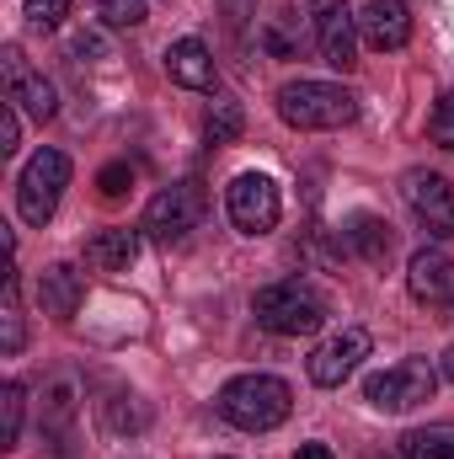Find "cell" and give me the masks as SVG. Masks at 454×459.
<instances>
[{
  "label": "cell",
  "instance_id": "obj_1",
  "mask_svg": "<svg viewBox=\"0 0 454 459\" xmlns=\"http://www.w3.org/2000/svg\"><path fill=\"white\" fill-rule=\"evenodd\" d=\"M220 417L240 433H273L278 422H289L294 411V390L278 374H235L225 390L214 395Z\"/></svg>",
  "mask_w": 454,
  "mask_h": 459
},
{
  "label": "cell",
  "instance_id": "obj_2",
  "mask_svg": "<svg viewBox=\"0 0 454 459\" xmlns=\"http://www.w3.org/2000/svg\"><path fill=\"white\" fill-rule=\"evenodd\" d=\"M251 316H257V326H267L273 337H310V332L327 326L332 310H327V294H321V289H310V283H300V278H284V283L257 289Z\"/></svg>",
  "mask_w": 454,
  "mask_h": 459
},
{
  "label": "cell",
  "instance_id": "obj_3",
  "mask_svg": "<svg viewBox=\"0 0 454 459\" xmlns=\"http://www.w3.org/2000/svg\"><path fill=\"white\" fill-rule=\"evenodd\" d=\"M273 102H278V117L300 134H327L358 117V97L332 81H289Z\"/></svg>",
  "mask_w": 454,
  "mask_h": 459
},
{
  "label": "cell",
  "instance_id": "obj_4",
  "mask_svg": "<svg viewBox=\"0 0 454 459\" xmlns=\"http://www.w3.org/2000/svg\"><path fill=\"white\" fill-rule=\"evenodd\" d=\"M65 187H70V155L54 150V144H43V150L22 166V177H16V214H22L27 225L43 230L54 220Z\"/></svg>",
  "mask_w": 454,
  "mask_h": 459
},
{
  "label": "cell",
  "instance_id": "obj_5",
  "mask_svg": "<svg viewBox=\"0 0 454 459\" xmlns=\"http://www.w3.org/2000/svg\"><path fill=\"white\" fill-rule=\"evenodd\" d=\"M433 390H439V368H433L428 358H401V363H390L385 374H369V385H363L369 406H374V411H390V417H401V411L433 401Z\"/></svg>",
  "mask_w": 454,
  "mask_h": 459
},
{
  "label": "cell",
  "instance_id": "obj_6",
  "mask_svg": "<svg viewBox=\"0 0 454 459\" xmlns=\"http://www.w3.org/2000/svg\"><path fill=\"white\" fill-rule=\"evenodd\" d=\"M204 220V193L193 187V182H171V187H161L155 198H150V209H144V240H155V246H177V240H188L193 230Z\"/></svg>",
  "mask_w": 454,
  "mask_h": 459
},
{
  "label": "cell",
  "instance_id": "obj_7",
  "mask_svg": "<svg viewBox=\"0 0 454 459\" xmlns=\"http://www.w3.org/2000/svg\"><path fill=\"white\" fill-rule=\"evenodd\" d=\"M225 209H230V225L240 230V235H267V230L278 225V214H284V198H278L273 177L240 171L225 187Z\"/></svg>",
  "mask_w": 454,
  "mask_h": 459
},
{
  "label": "cell",
  "instance_id": "obj_8",
  "mask_svg": "<svg viewBox=\"0 0 454 459\" xmlns=\"http://www.w3.org/2000/svg\"><path fill=\"white\" fill-rule=\"evenodd\" d=\"M310 27H316V48L332 70L358 65V16L347 11V0H310Z\"/></svg>",
  "mask_w": 454,
  "mask_h": 459
},
{
  "label": "cell",
  "instance_id": "obj_9",
  "mask_svg": "<svg viewBox=\"0 0 454 459\" xmlns=\"http://www.w3.org/2000/svg\"><path fill=\"white\" fill-rule=\"evenodd\" d=\"M401 198L417 214V225H428V235H454V182L439 171H406L401 177Z\"/></svg>",
  "mask_w": 454,
  "mask_h": 459
},
{
  "label": "cell",
  "instance_id": "obj_10",
  "mask_svg": "<svg viewBox=\"0 0 454 459\" xmlns=\"http://www.w3.org/2000/svg\"><path fill=\"white\" fill-rule=\"evenodd\" d=\"M363 358H369V332H363V326H342V332H332L327 342L305 358V374H310V385L337 390Z\"/></svg>",
  "mask_w": 454,
  "mask_h": 459
},
{
  "label": "cell",
  "instance_id": "obj_11",
  "mask_svg": "<svg viewBox=\"0 0 454 459\" xmlns=\"http://www.w3.org/2000/svg\"><path fill=\"white\" fill-rule=\"evenodd\" d=\"M0 65H5V102H16L22 113L32 117V123H48V117L59 113L54 86L22 65V48H5V54H0Z\"/></svg>",
  "mask_w": 454,
  "mask_h": 459
},
{
  "label": "cell",
  "instance_id": "obj_12",
  "mask_svg": "<svg viewBox=\"0 0 454 459\" xmlns=\"http://www.w3.org/2000/svg\"><path fill=\"white\" fill-rule=\"evenodd\" d=\"M406 289L417 305H454V256L439 246H423L412 251L406 262Z\"/></svg>",
  "mask_w": 454,
  "mask_h": 459
},
{
  "label": "cell",
  "instance_id": "obj_13",
  "mask_svg": "<svg viewBox=\"0 0 454 459\" xmlns=\"http://www.w3.org/2000/svg\"><path fill=\"white\" fill-rule=\"evenodd\" d=\"M358 38L369 48H380V54L406 48L412 43V11H406V0H369L358 11Z\"/></svg>",
  "mask_w": 454,
  "mask_h": 459
},
{
  "label": "cell",
  "instance_id": "obj_14",
  "mask_svg": "<svg viewBox=\"0 0 454 459\" xmlns=\"http://www.w3.org/2000/svg\"><path fill=\"white\" fill-rule=\"evenodd\" d=\"M81 299H86V278H81L70 262H54V267L38 273V305H43V316L70 321V316L81 310Z\"/></svg>",
  "mask_w": 454,
  "mask_h": 459
},
{
  "label": "cell",
  "instance_id": "obj_15",
  "mask_svg": "<svg viewBox=\"0 0 454 459\" xmlns=\"http://www.w3.org/2000/svg\"><path fill=\"white\" fill-rule=\"evenodd\" d=\"M166 75L188 91H214V54L198 38H177L166 48Z\"/></svg>",
  "mask_w": 454,
  "mask_h": 459
},
{
  "label": "cell",
  "instance_id": "obj_16",
  "mask_svg": "<svg viewBox=\"0 0 454 459\" xmlns=\"http://www.w3.org/2000/svg\"><path fill=\"white\" fill-rule=\"evenodd\" d=\"M139 235L144 230H97L86 240V262L97 273H128V262L139 256Z\"/></svg>",
  "mask_w": 454,
  "mask_h": 459
},
{
  "label": "cell",
  "instance_id": "obj_17",
  "mask_svg": "<svg viewBox=\"0 0 454 459\" xmlns=\"http://www.w3.org/2000/svg\"><path fill=\"white\" fill-rule=\"evenodd\" d=\"M81 411V379L75 374H54L43 390V433H65Z\"/></svg>",
  "mask_w": 454,
  "mask_h": 459
},
{
  "label": "cell",
  "instance_id": "obj_18",
  "mask_svg": "<svg viewBox=\"0 0 454 459\" xmlns=\"http://www.w3.org/2000/svg\"><path fill=\"white\" fill-rule=\"evenodd\" d=\"M27 347V326H22V283H16V267L5 273V294H0V352L16 358Z\"/></svg>",
  "mask_w": 454,
  "mask_h": 459
},
{
  "label": "cell",
  "instance_id": "obj_19",
  "mask_svg": "<svg viewBox=\"0 0 454 459\" xmlns=\"http://www.w3.org/2000/svg\"><path fill=\"white\" fill-rule=\"evenodd\" d=\"M401 455L406 459H454V422H433V428H417L401 438Z\"/></svg>",
  "mask_w": 454,
  "mask_h": 459
},
{
  "label": "cell",
  "instance_id": "obj_20",
  "mask_svg": "<svg viewBox=\"0 0 454 459\" xmlns=\"http://www.w3.org/2000/svg\"><path fill=\"white\" fill-rule=\"evenodd\" d=\"M347 240L358 246L363 262H385V256H390V225H380L374 214H358L353 230H347Z\"/></svg>",
  "mask_w": 454,
  "mask_h": 459
},
{
  "label": "cell",
  "instance_id": "obj_21",
  "mask_svg": "<svg viewBox=\"0 0 454 459\" xmlns=\"http://www.w3.org/2000/svg\"><path fill=\"white\" fill-rule=\"evenodd\" d=\"M22 411H27V390L11 379V385L0 390V449H5V455H11L16 438H22Z\"/></svg>",
  "mask_w": 454,
  "mask_h": 459
},
{
  "label": "cell",
  "instance_id": "obj_22",
  "mask_svg": "<svg viewBox=\"0 0 454 459\" xmlns=\"http://www.w3.org/2000/svg\"><path fill=\"white\" fill-rule=\"evenodd\" d=\"M102 417H108V433H123V428H128V433H139V428L150 422V406H144V401H134V395H113Z\"/></svg>",
  "mask_w": 454,
  "mask_h": 459
},
{
  "label": "cell",
  "instance_id": "obj_23",
  "mask_svg": "<svg viewBox=\"0 0 454 459\" xmlns=\"http://www.w3.org/2000/svg\"><path fill=\"white\" fill-rule=\"evenodd\" d=\"M240 102H230V97H220L214 108H209V123H204V134H209V144H230L235 134H240Z\"/></svg>",
  "mask_w": 454,
  "mask_h": 459
},
{
  "label": "cell",
  "instance_id": "obj_24",
  "mask_svg": "<svg viewBox=\"0 0 454 459\" xmlns=\"http://www.w3.org/2000/svg\"><path fill=\"white\" fill-rule=\"evenodd\" d=\"M70 5H75V0H22V16H27L32 32H54V27L70 16Z\"/></svg>",
  "mask_w": 454,
  "mask_h": 459
},
{
  "label": "cell",
  "instance_id": "obj_25",
  "mask_svg": "<svg viewBox=\"0 0 454 459\" xmlns=\"http://www.w3.org/2000/svg\"><path fill=\"white\" fill-rule=\"evenodd\" d=\"M97 16H102L108 27H139V22H144V0H102Z\"/></svg>",
  "mask_w": 454,
  "mask_h": 459
},
{
  "label": "cell",
  "instance_id": "obj_26",
  "mask_svg": "<svg viewBox=\"0 0 454 459\" xmlns=\"http://www.w3.org/2000/svg\"><path fill=\"white\" fill-rule=\"evenodd\" d=\"M428 134H433L439 150H454V91L439 97V108H433V117H428Z\"/></svg>",
  "mask_w": 454,
  "mask_h": 459
},
{
  "label": "cell",
  "instance_id": "obj_27",
  "mask_svg": "<svg viewBox=\"0 0 454 459\" xmlns=\"http://www.w3.org/2000/svg\"><path fill=\"white\" fill-rule=\"evenodd\" d=\"M22 139V108L16 102H0V155H11Z\"/></svg>",
  "mask_w": 454,
  "mask_h": 459
},
{
  "label": "cell",
  "instance_id": "obj_28",
  "mask_svg": "<svg viewBox=\"0 0 454 459\" xmlns=\"http://www.w3.org/2000/svg\"><path fill=\"white\" fill-rule=\"evenodd\" d=\"M128 182H134V171H128L123 160H118V166H108V171L97 177V187H102L108 198H123V193H128Z\"/></svg>",
  "mask_w": 454,
  "mask_h": 459
},
{
  "label": "cell",
  "instance_id": "obj_29",
  "mask_svg": "<svg viewBox=\"0 0 454 459\" xmlns=\"http://www.w3.org/2000/svg\"><path fill=\"white\" fill-rule=\"evenodd\" d=\"M220 11H225V22H230V27L240 32V27H246V22L257 16V0H220Z\"/></svg>",
  "mask_w": 454,
  "mask_h": 459
},
{
  "label": "cell",
  "instance_id": "obj_30",
  "mask_svg": "<svg viewBox=\"0 0 454 459\" xmlns=\"http://www.w3.org/2000/svg\"><path fill=\"white\" fill-rule=\"evenodd\" d=\"M294 459H332V449H327V444H300Z\"/></svg>",
  "mask_w": 454,
  "mask_h": 459
},
{
  "label": "cell",
  "instance_id": "obj_31",
  "mask_svg": "<svg viewBox=\"0 0 454 459\" xmlns=\"http://www.w3.org/2000/svg\"><path fill=\"white\" fill-rule=\"evenodd\" d=\"M439 368H444V379H450V385H454V347H450V352H444V358H439Z\"/></svg>",
  "mask_w": 454,
  "mask_h": 459
},
{
  "label": "cell",
  "instance_id": "obj_32",
  "mask_svg": "<svg viewBox=\"0 0 454 459\" xmlns=\"http://www.w3.org/2000/svg\"><path fill=\"white\" fill-rule=\"evenodd\" d=\"M380 459H406V455H380Z\"/></svg>",
  "mask_w": 454,
  "mask_h": 459
}]
</instances>
